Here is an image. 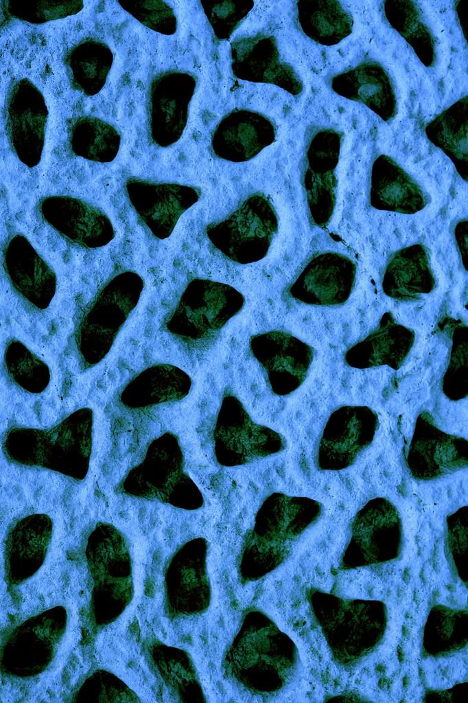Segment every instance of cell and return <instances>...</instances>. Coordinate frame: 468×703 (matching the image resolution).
Returning a JSON list of instances; mask_svg holds the SVG:
<instances>
[{
	"label": "cell",
	"mask_w": 468,
	"mask_h": 703,
	"mask_svg": "<svg viewBox=\"0 0 468 703\" xmlns=\"http://www.w3.org/2000/svg\"><path fill=\"white\" fill-rule=\"evenodd\" d=\"M407 463L418 479L440 477L467 465V442L441 431L432 416L423 411L416 421Z\"/></svg>",
	"instance_id": "5b68a950"
},
{
	"label": "cell",
	"mask_w": 468,
	"mask_h": 703,
	"mask_svg": "<svg viewBox=\"0 0 468 703\" xmlns=\"http://www.w3.org/2000/svg\"><path fill=\"white\" fill-rule=\"evenodd\" d=\"M244 303L243 295L229 285L195 279L170 316L168 329L185 338H207L235 316Z\"/></svg>",
	"instance_id": "7a4b0ae2"
},
{
	"label": "cell",
	"mask_w": 468,
	"mask_h": 703,
	"mask_svg": "<svg viewBox=\"0 0 468 703\" xmlns=\"http://www.w3.org/2000/svg\"><path fill=\"white\" fill-rule=\"evenodd\" d=\"M250 346L276 395H287L305 380L313 356L307 343L288 333L271 331L253 336Z\"/></svg>",
	"instance_id": "277c9868"
},
{
	"label": "cell",
	"mask_w": 468,
	"mask_h": 703,
	"mask_svg": "<svg viewBox=\"0 0 468 703\" xmlns=\"http://www.w3.org/2000/svg\"><path fill=\"white\" fill-rule=\"evenodd\" d=\"M277 228L272 203L264 195L256 194L227 218L209 225L206 232L213 245L226 257L245 264L266 256Z\"/></svg>",
	"instance_id": "6da1fadb"
},
{
	"label": "cell",
	"mask_w": 468,
	"mask_h": 703,
	"mask_svg": "<svg viewBox=\"0 0 468 703\" xmlns=\"http://www.w3.org/2000/svg\"><path fill=\"white\" fill-rule=\"evenodd\" d=\"M337 161L335 148L323 151L316 145H312L307 153L303 183L310 216L320 226L327 222L332 214L336 185L334 170Z\"/></svg>",
	"instance_id": "8fae6325"
},
{
	"label": "cell",
	"mask_w": 468,
	"mask_h": 703,
	"mask_svg": "<svg viewBox=\"0 0 468 703\" xmlns=\"http://www.w3.org/2000/svg\"><path fill=\"white\" fill-rule=\"evenodd\" d=\"M414 340L413 330L397 323L392 314L386 312L378 327L364 340L348 349L344 359L350 367L358 369L388 365L398 369L408 354Z\"/></svg>",
	"instance_id": "ba28073f"
},
{
	"label": "cell",
	"mask_w": 468,
	"mask_h": 703,
	"mask_svg": "<svg viewBox=\"0 0 468 703\" xmlns=\"http://www.w3.org/2000/svg\"><path fill=\"white\" fill-rule=\"evenodd\" d=\"M143 570L140 567H137L135 569L134 574V588L136 595L139 596L142 591V581H143Z\"/></svg>",
	"instance_id": "9a60e30c"
},
{
	"label": "cell",
	"mask_w": 468,
	"mask_h": 703,
	"mask_svg": "<svg viewBox=\"0 0 468 703\" xmlns=\"http://www.w3.org/2000/svg\"><path fill=\"white\" fill-rule=\"evenodd\" d=\"M354 264L336 253L314 256L289 288L290 295L307 304L334 306L344 303L353 286Z\"/></svg>",
	"instance_id": "8992f818"
},
{
	"label": "cell",
	"mask_w": 468,
	"mask_h": 703,
	"mask_svg": "<svg viewBox=\"0 0 468 703\" xmlns=\"http://www.w3.org/2000/svg\"><path fill=\"white\" fill-rule=\"evenodd\" d=\"M128 190L135 209L155 236L169 237L180 216L198 198L193 187L131 181Z\"/></svg>",
	"instance_id": "52a82bcc"
},
{
	"label": "cell",
	"mask_w": 468,
	"mask_h": 703,
	"mask_svg": "<svg viewBox=\"0 0 468 703\" xmlns=\"http://www.w3.org/2000/svg\"><path fill=\"white\" fill-rule=\"evenodd\" d=\"M377 426V416L367 406H344L336 410L320 441L319 467L340 470L350 465L371 443Z\"/></svg>",
	"instance_id": "3957f363"
},
{
	"label": "cell",
	"mask_w": 468,
	"mask_h": 703,
	"mask_svg": "<svg viewBox=\"0 0 468 703\" xmlns=\"http://www.w3.org/2000/svg\"><path fill=\"white\" fill-rule=\"evenodd\" d=\"M374 166L372 172V204L381 209L414 212L423 207L422 193L417 185L397 167Z\"/></svg>",
	"instance_id": "7c38bea8"
},
{
	"label": "cell",
	"mask_w": 468,
	"mask_h": 703,
	"mask_svg": "<svg viewBox=\"0 0 468 703\" xmlns=\"http://www.w3.org/2000/svg\"><path fill=\"white\" fill-rule=\"evenodd\" d=\"M449 323L452 338L449 362L443 378V391L450 400L457 401L467 395V328L460 321Z\"/></svg>",
	"instance_id": "5bb4252c"
},
{
	"label": "cell",
	"mask_w": 468,
	"mask_h": 703,
	"mask_svg": "<svg viewBox=\"0 0 468 703\" xmlns=\"http://www.w3.org/2000/svg\"><path fill=\"white\" fill-rule=\"evenodd\" d=\"M216 435L220 439H230V443H240L241 453L246 459L274 452L268 448V439H280L273 430L253 423L239 400L231 395L222 400Z\"/></svg>",
	"instance_id": "30bf717a"
},
{
	"label": "cell",
	"mask_w": 468,
	"mask_h": 703,
	"mask_svg": "<svg viewBox=\"0 0 468 703\" xmlns=\"http://www.w3.org/2000/svg\"><path fill=\"white\" fill-rule=\"evenodd\" d=\"M302 499L297 502L295 498L281 495L268 499L264 516L272 536H294L316 520L320 511L318 503L307 498L301 502Z\"/></svg>",
	"instance_id": "4fadbf2b"
},
{
	"label": "cell",
	"mask_w": 468,
	"mask_h": 703,
	"mask_svg": "<svg viewBox=\"0 0 468 703\" xmlns=\"http://www.w3.org/2000/svg\"><path fill=\"white\" fill-rule=\"evenodd\" d=\"M434 286L428 254L420 245L396 253L386 268L382 283L386 295L401 301L418 299Z\"/></svg>",
	"instance_id": "9c48e42d"
}]
</instances>
